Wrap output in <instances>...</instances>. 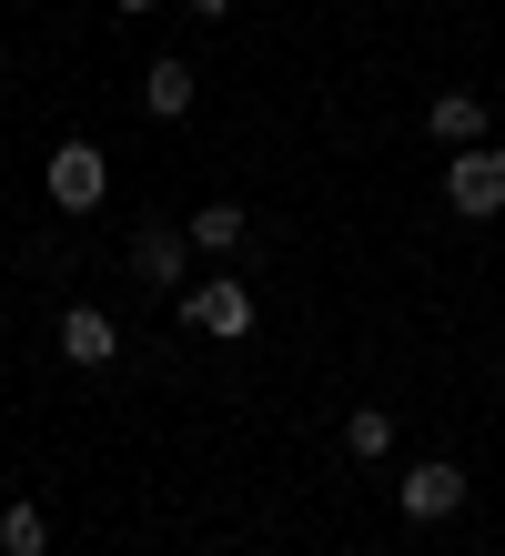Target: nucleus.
<instances>
[{
  "label": "nucleus",
  "mask_w": 505,
  "mask_h": 556,
  "mask_svg": "<svg viewBox=\"0 0 505 556\" xmlns=\"http://www.w3.org/2000/svg\"><path fill=\"white\" fill-rule=\"evenodd\" d=\"M173 314L192 324L202 344H243V334H253V283H232V274H213V283H182V293H173Z\"/></svg>",
  "instance_id": "f257e3e1"
},
{
  "label": "nucleus",
  "mask_w": 505,
  "mask_h": 556,
  "mask_svg": "<svg viewBox=\"0 0 505 556\" xmlns=\"http://www.w3.org/2000/svg\"><path fill=\"white\" fill-rule=\"evenodd\" d=\"M445 213H465V223H495L505 213V142L445 152Z\"/></svg>",
  "instance_id": "f03ea898"
},
{
  "label": "nucleus",
  "mask_w": 505,
  "mask_h": 556,
  "mask_svg": "<svg viewBox=\"0 0 505 556\" xmlns=\"http://www.w3.org/2000/svg\"><path fill=\"white\" fill-rule=\"evenodd\" d=\"M465 496H476V485H465V466H445V455H425V466L394 476V506L415 516V527H445V516H465Z\"/></svg>",
  "instance_id": "7ed1b4c3"
},
{
  "label": "nucleus",
  "mask_w": 505,
  "mask_h": 556,
  "mask_svg": "<svg viewBox=\"0 0 505 556\" xmlns=\"http://www.w3.org/2000/svg\"><path fill=\"white\" fill-rule=\"evenodd\" d=\"M41 182H51L61 213H91L101 192H112V152H101V142H61V152L41 162Z\"/></svg>",
  "instance_id": "20e7f679"
},
{
  "label": "nucleus",
  "mask_w": 505,
  "mask_h": 556,
  "mask_svg": "<svg viewBox=\"0 0 505 556\" xmlns=\"http://www.w3.org/2000/svg\"><path fill=\"white\" fill-rule=\"evenodd\" d=\"M182 264H192V233H173V223H142L131 233V283L142 293H182Z\"/></svg>",
  "instance_id": "39448f33"
},
{
  "label": "nucleus",
  "mask_w": 505,
  "mask_h": 556,
  "mask_svg": "<svg viewBox=\"0 0 505 556\" xmlns=\"http://www.w3.org/2000/svg\"><path fill=\"white\" fill-rule=\"evenodd\" d=\"M425 132L445 142V152H476L485 142V102H476V91H434V102H425Z\"/></svg>",
  "instance_id": "423d86ee"
},
{
  "label": "nucleus",
  "mask_w": 505,
  "mask_h": 556,
  "mask_svg": "<svg viewBox=\"0 0 505 556\" xmlns=\"http://www.w3.org/2000/svg\"><path fill=\"white\" fill-rule=\"evenodd\" d=\"M61 354H72V365H112V354H122V324L101 314V304H72V314H61Z\"/></svg>",
  "instance_id": "0eeeda50"
},
{
  "label": "nucleus",
  "mask_w": 505,
  "mask_h": 556,
  "mask_svg": "<svg viewBox=\"0 0 505 556\" xmlns=\"http://www.w3.org/2000/svg\"><path fill=\"white\" fill-rule=\"evenodd\" d=\"M142 102H152L162 122H182V112L202 102V72H192V61H182V51H162V61H152V72H142Z\"/></svg>",
  "instance_id": "6e6552de"
},
{
  "label": "nucleus",
  "mask_w": 505,
  "mask_h": 556,
  "mask_svg": "<svg viewBox=\"0 0 505 556\" xmlns=\"http://www.w3.org/2000/svg\"><path fill=\"white\" fill-rule=\"evenodd\" d=\"M182 233H192V253H243V233H253V223H243V203H202Z\"/></svg>",
  "instance_id": "1a4fd4ad"
},
{
  "label": "nucleus",
  "mask_w": 505,
  "mask_h": 556,
  "mask_svg": "<svg viewBox=\"0 0 505 556\" xmlns=\"http://www.w3.org/2000/svg\"><path fill=\"white\" fill-rule=\"evenodd\" d=\"M344 455H354V466H384V455H394V415L384 405H354L344 415Z\"/></svg>",
  "instance_id": "9d476101"
},
{
  "label": "nucleus",
  "mask_w": 505,
  "mask_h": 556,
  "mask_svg": "<svg viewBox=\"0 0 505 556\" xmlns=\"http://www.w3.org/2000/svg\"><path fill=\"white\" fill-rule=\"evenodd\" d=\"M41 546H51V516L41 506H30V496L0 506V556H41Z\"/></svg>",
  "instance_id": "9b49d317"
},
{
  "label": "nucleus",
  "mask_w": 505,
  "mask_h": 556,
  "mask_svg": "<svg viewBox=\"0 0 505 556\" xmlns=\"http://www.w3.org/2000/svg\"><path fill=\"white\" fill-rule=\"evenodd\" d=\"M182 11H192V21H223V11H232V0H182Z\"/></svg>",
  "instance_id": "f8f14e48"
},
{
  "label": "nucleus",
  "mask_w": 505,
  "mask_h": 556,
  "mask_svg": "<svg viewBox=\"0 0 505 556\" xmlns=\"http://www.w3.org/2000/svg\"><path fill=\"white\" fill-rule=\"evenodd\" d=\"M112 11H122V21H131V11H152V0H112Z\"/></svg>",
  "instance_id": "ddd939ff"
}]
</instances>
